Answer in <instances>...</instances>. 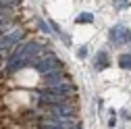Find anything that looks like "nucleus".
Here are the masks:
<instances>
[{"mask_svg":"<svg viewBox=\"0 0 131 129\" xmlns=\"http://www.w3.org/2000/svg\"><path fill=\"white\" fill-rule=\"evenodd\" d=\"M108 38L112 44H131V29L125 25H114L108 31Z\"/></svg>","mask_w":131,"mask_h":129,"instance_id":"f03ea898","label":"nucleus"},{"mask_svg":"<svg viewBox=\"0 0 131 129\" xmlns=\"http://www.w3.org/2000/svg\"><path fill=\"white\" fill-rule=\"evenodd\" d=\"M75 23H94V15L92 13H81L75 19Z\"/></svg>","mask_w":131,"mask_h":129,"instance_id":"6e6552de","label":"nucleus"},{"mask_svg":"<svg viewBox=\"0 0 131 129\" xmlns=\"http://www.w3.org/2000/svg\"><path fill=\"white\" fill-rule=\"evenodd\" d=\"M21 38H23V31H13V34H8V36H2L0 38V48H8L13 44H17Z\"/></svg>","mask_w":131,"mask_h":129,"instance_id":"39448f33","label":"nucleus"},{"mask_svg":"<svg viewBox=\"0 0 131 129\" xmlns=\"http://www.w3.org/2000/svg\"><path fill=\"white\" fill-rule=\"evenodd\" d=\"M94 67H96L98 71H102V69L108 67V52H106V50H100V52L96 54V58H94Z\"/></svg>","mask_w":131,"mask_h":129,"instance_id":"423d86ee","label":"nucleus"},{"mask_svg":"<svg viewBox=\"0 0 131 129\" xmlns=\"http://www.w3.org/2000/svg\"><path fill=\"white\" fill-rule=\"evenodd\" d=\"M38 25H40V29L44 31V34H50V29H48V23H44V21L40 19V21H38Z\"/></svg>","mask_w":131,"mask_h":129,"instance_id":"9d476101","label":"nucleus"},{"mask_svg":"<svg viewBox=\"0 0 131 129\" xmlns=\"http://www.w3.org/2000/svg\"><path fill=\"white\" fill-rule=\"evenodd\" d=\"M119 64H121V69H131V54H121Z\"/></svg>","mask_w":131,"mask_h":129,"instance_id":"0eeeda50","label":"nucleus"},{"mask_svg":"<svg viewBox=\"0 0 131 129\" xmlns=\"http://www.w3.org/2000/svg\"><path fill=\"white\" fill-rule=\"evenodd\" d=\"M44 85H46V88H60V85H62V75H60L58 71L44 75Z\"/></svg>","mask_w":131,"mask_h":129,"instance_id":"20e7f679","label":"nucleus"},{"mask_svg":"<svg viewBox=\"0 0 131 129\" xmlns=\"http://www.w3.org/2000/svg\"><path fill=\"white\" fill-rule=\"evenodd\" d=\"M42 52V46L36 44V42H27V44H21L15 52L13 60H34L38 54Z\"/></svg>","mask_w":131,"mask_h":129,"instance_id":"f257e3e1","label":"nucleus"},{"mask_svg":"<svg viewBox=\"0 0 131 129\" xmlns=\"http://www.w3.org/2000/svg\"><path fill=\"white\" fill-rule=\"evenodd\" d=\"M34 67H36L40 73L48 75V73H54V71H58V69H60V60H58L54 54H48V56H44L42 60H38Z\"/></svg>","mask_w":131,"mask_h":129,"instance_id":"7ed1b4c3","label":"nucleus"},{"mask_svg":"<svg viewBox=\"0 0 131 129\" xmlns=\"http://www.w3.org/2000/svg\"><path fill=\"white\" fill-rule=\"evenodd\" d=\"M85 54H88V48H79V56H81V58H83Z\"/></svg>","mask_w":131,"mask_h":129,"instance_id":"9b49d317","label":"nucleus"},{"mask_svg":"<svg viewBox=\"0 0 131 129\" xmlns=\"http://www.w3.org/2000/svg\"><path fill=\"white\" fill-rule=\"evenodd\" d=\"M131 4V0H112V6L117 8V10H123V8H127Z\"/></svg>","mask_w":131,"mask_h":129,"instance_id":"1a4fd4ad","label":"nucleus"}]
</instances>
